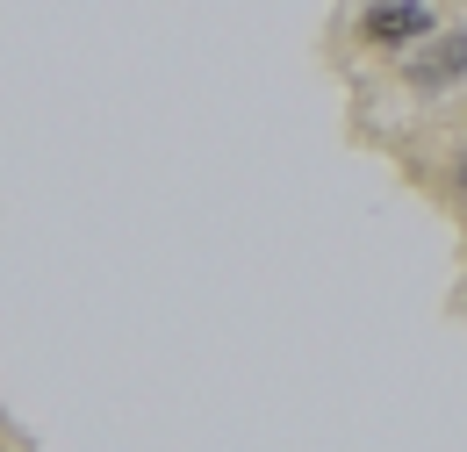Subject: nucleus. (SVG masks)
<instances>
[{"label":"nucleus","mask_w":467,"mask_h":452,"mask_svg":"<svg viewBox=\"0 0 467 452\" xmlns=\"http://www.w3.org/2000/svg\"><path fill=\"white\" fill-rule=\"evenodd\" d=\"M359 29H367V44H381V51H403V44H431V36H439L431 0H374Z\"/></svg>","instance_id":"obj_1"},{"label":"nucleus","mask_w":467,"mask_h":452,"mask_svg":"<svg viewBox=\"0 0 467 452\" xmlns=\"http://www.w3.org/2000/svg\"><path fill=\"white\" fill-rule=\"evenodd\" d=\"M403 79L417 87V94H446V87H461V79H467V29H439V36L403 65Z\"/></svg>","instance_id":"obj_2"},{"label":"nucleus","mask_w":467,"mask_h":452,"mask_svg":"<svg viewBox=\"0 0 467 452\" xmlns=\"http://www.w3.org/2000/svg\"><path fill=\"white\" fill-rule=\"evenodd\" d=\"M446 180H453V194H461V201H467V151H461V159H453V172H446Z\"/></svg>","instance_id":"obj_3"}]
</instances>
